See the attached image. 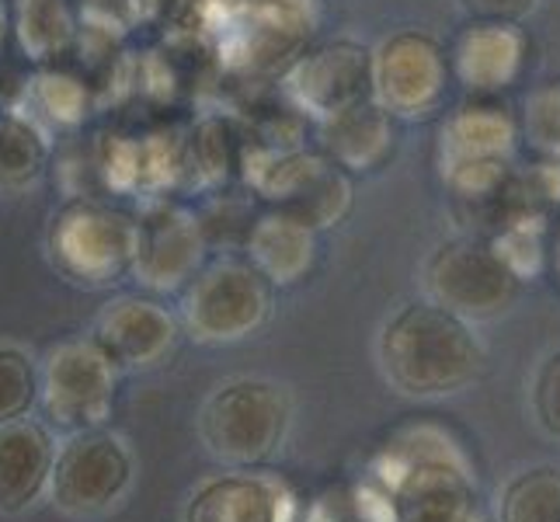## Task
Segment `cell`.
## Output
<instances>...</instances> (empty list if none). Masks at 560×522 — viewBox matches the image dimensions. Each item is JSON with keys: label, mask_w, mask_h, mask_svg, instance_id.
<instances>
[{"label": "cell", "mask_w": 560, "mask_h": 522, "mask_svg": "<svg viewBox=\"0 0 560 522\" xmlns=\"http://www.w3.org/2000/svg\"><path fill=\"white\" fill-rule=\"evenodd\" d=\"M365 480L390 501L394 522H477V477L467 450L442 425L397 429L373 453Z\"/></svg>", "instance_id": "1"}, {"label": "cell", "mask_w": 560, "mask_h": 522, "mask_svg": "<svg viewBox=\"0 0 560 522\" xmlns=\"http://www.w3.org/2000/svg\"><path fill=\"white\" fill-rule=\"evenodd\" d=\"M276 286L244 255H217L182 289V332L199 345H237L272 321Z\"/></svg>", "instance_id": "7"}, {"label": "cell", "mask_w": 560, "mask_h": 522, "mask_svg": "<svg viewBox=\"0 0 560 522\" xmlns=\"http://www.w3.org/2000/svg\"><path fill=\"white\" fill-rule=\"evenodd\" d=\"M529 38L518 22H474L456 35L450 49V73L459 88H467L474 98H491V94L512 88L526 70Z\"/></svg>", "instance_id": "17"}, {"label": "cell", "mask_w": 560, "mask_h": 522, "mask_svg": "<svg viewBox=\"0 0 560 522\" xmlns=\"http://www.w3.org/2000/svg\"><path fill=\"white\" fill-rule=\"evenodd\" d=\"M501 522H560V471L533 467L515 474L498 501Z\"/></svg>", "instance_id": "26"}, {"label": "cell", "mask_w": 560, "mask_h": 522, "mask_svg": "<svg viewBox=\"0 0 560 522\" xmlns=\"http://www.w3.org/2000/svg\"><path fill=\"white\" fill-rule=\"evenodd\" d=\"M137 217V251H132V272L143 293L175 297L188 286L209 258L199 212L175 196L143 199Z\"/></svg>", "instance_id": "13"}, {"label": "cell", "mask_w": 560, "mask_h": 522, "mask_svg": "<svg viewBox=\"0 0 560 522\" xmlns=\"http://www.w3.org/2000/svg\"><path fill=\"white\" fill-rule=\"evenodd\" d=\"M182 147H185V182L196 185L199 192H209L226 185L230 171L241 164L244 140L234 132L230 119L209 115V119H199L185 132Z\"/></svg>", "instance_id": "24"}, {"label": "cell", "mask_w": 560, "mask_h": 522, "mask_svg": "<svg viewBox=\"0 0 560 522\" xmlns=\"http://www.w3.org/2000/svg\"><path fill=\"white\" fill-rule=\"evenodd\" d=\"M491 251L498 262L509 268L518 282H533L544 276L547 255H550V212L544 209H498V217L491 220L488 234Z\"/></svg>", "instance_id": "22"}, {"label": "cell", "mask_w": 560, "mask_h": 522, "mask_svg": "<svg viewBox=\"0 0 560 522\" xmlns=\"http://www.w3.org/2000/svg\"><path fill=\"white\" fill-rule=\"evenodd\" d=\"M450 53L432 32L397 28L373 46L370 98L397 123H421L446 102Z\"/></svg>", "instance_id": "11"}, {"label": "cell", "mask_w": 560, "mask_h": 522, "mask_svg": "<svg viewBox=\"0 0 560 522\" xmlns=\"http://www.w3.org/2000/svg\"><path fill=\"white\" fill-rule=\"evenodd\" d=\"M282 98L306 123H327L373 94V46L359 38H324L279 73Z\"/></svg>", "instance_id": "12"}, {"label": "cell", "mask_w": 560, "mask_h": 522, "mask_svg": "<svg viewBox=\"0 0 560 522\" xmlns=\"http://www.w3.org/2000/svg\"><path fill=\"white\" fill-rule=\"evenodd\" d=\"M56 439L46 421L0 425V515H25L46 501Z\"/></svg>", "instance_id": "18"}, {"label": "cell", "mask_w": 560, "mask_h": 522, "mask_svg": "<svg viewBox=\"0 0 560 522\" xmlns=\"http://www.w3.org/2000/svg\"><path fill=\"white\" fill-rule=\"evenodd\" d=\"M241 251L276 289H289L314 272L320 234L303 220L289 217V212L261 209L250 220Z\"/></svg>", "instance_id": "19"}, {"label": "cell", "mask_w": 560, "mask_h": 522, "mask_svg": "<svg viewBox=\"0 0 560 522\" xmlns=\"http://www.w3.org/2000/svg\"><path fill=\"white\" fill-rule=\"evenodd\" d=\"M91 338L119 373H147L178 348L182 321L153 293L112 297L91 324Z\"/></svg>", "instance_id": "15"}, {"label": "cell", "mask_w": 560, "mask_h": 522, "mask_svg": "<svg viewBox=\"0 0 560 522\" xmlns=\"http://www.w3.org/2000/svg\"><path fill=\"white\" fill-rule=\"evenodd\" d=\"M241 178L265 209H279L320 230L338 227L352 209V174L331 164L320 150L279 140H244Z\"/></svg>", "instance_id": "4"}, {"label": "cell", "mask_w": 560, "mask_h": 522, "mask_svg": "<svg viewBox=\"0 0 560 522\" xmlns=\"http://www.w3.org/2000/svg\"><path fill=\"white\" fill-rule=\"evenodd\" d=\"M518 137L536 158H560V84H544L526 94Z\"/></svg>", "instance_id": "29"}, {"label": "cell", "mask_w": 560, "mask_h": 522, "mask_svg": "<svg viewBox=\"0 0 560 522\" xmlns=\"http://www.w3.org/2000/svg\"><path fill=\"white\" fill-rule=\"evenodd\" d=\"M38 411V359L18 341H0V425Z\"/></svg>", "instance_id": "27"}, {"label": "cell", "mask_w": 560, "mask_h": 522, "mask_svg": "<svg viewBox=\"0 0 560 522\" xmlns=\"http://www.w3.org/2000/svg\"><path fill=\"white\" fill-rule=\"evenodd\" d=\"M544 0H463L470 18H488V22H523Z\"/></svg>", "instance_id": "31"}, {"label": "cell", "mask_w": 560, "mask_h": 522, "mask_svg": "<svg viewBox=\"0 0 560 522\" xmlns=\"http://www.w3.org/2000/svg\"><path fill=\"white\" fill-rule=\"evenodd\" d=\"M533 415L539 429L560 439V348L539 362L533 376Z\"/></svg>", "instance_id": "30"}, {"label": "cell", "mask_w": 560, "mask_h": 522, "mask_svg": "<svg viewBox=\"0 0 560 522\" xmlns=\"http://www.w3.org/2000/svg\"><path fill=\"white\" fill-rule=\"evenodd\" d=\"M46 262L77 289H108L129 279L137 217L102 196H70L46 227Z\"/></svg>", "instance_id": "5"}, {"label": "cell", "mask_w": 560, "mask_h": 522, "mask_svg": "<svg viewBox=\"0 0 560 522\" xmlns=\"http://www.w3.org/2000/svg\"><path fill=\"white\" fill-rule=\"evenodd\" d=\"M518 119L491 98H474L439 129V178L456 202L467 234H480L518 158Z\"/></svg>", "instance_id": "3"}, {"label": "cell", "mask_w": 560, "mask_h": 522, "mask_svg": "<svg viewBox=\"0 0 560 522\" xmlns=\"http://www.w3.org/2000/svg\"><path fill=\"white\" fill-rule=\"evenodd\" d=\"M547 262L553 265V272H557V279H560V223L550 230V255H547Z\"/></svg>", "instance_id": "32"}, {"label": "cell", "mask_w": 560, "mask_h": 522, "mask_svg": "<svg viewBox=\"0 0 560 522\" xmlns=\"http://www.w3.org/2000/svg\"><path fill=\"white\" fill-rule=\"evenodd\" d=\"M52 164V132L22 105H0V192L32 188Z\"/></svg>", "instance_id": "23"}, {"label": "cell", "mask_w": 560, "mask_h": 522, "mask_svg": "<svg viewBox=\"0 0 560 522\" xmlns=\"http://www.w3.org/2000/svg\"><path fill=\"white\" fill-rule=\"evenodd\" d=\"M8 38H11V14H8V4H4V0H0V53H4Z\"/></svg>", "instance_id": "33"}, {"label": "cell", "mask_w": 560, "mask_h": 522, "mask_svg": "<svg viewBox=\"0 0 560 522\" xmlns=\"http://www.w3.org/2000/svg\"><path fill=\"white\" fill-rule=\"evenodd\" d=\"M306 522H394V512L390 501L362 477L352 488L324 491L306 512Z\"/></svg>", "instance_id": "28"}, {"label": "cell", "mask_w": 560, "mask_h": 522, "mask_svg": "<svg viewBox=\"0 0 560 522\" xmlns=\"http://www.w3.org/2000/svg\"><path fill=\"white\" fill-rule=\"evenodd\" d=\"M477 522H480V519H477Z\"/></svg>", "instance_id": "34"}, {"label": "cell", "mask_w": 560, "mask_h": 522, "mask_svg": "<svg viewBox=\"0 0 560 522\" xmlns=\"http://www.w3.org/2000/svg\"><path fill=\"white\" fill-rule=\"evenodd\" d=\"M383 380L404 397L432 401L467 391L488 366L485 341L474 324L432 300L404 303L376 335Z\"/></svg>", "instance_id": "2"}, {"label": "cell", "mask_w": 560, "mask_h": 522, "mask_svg": "<svg viewBox=\"0 0 560 522\" xmlns=\"http://www.w3.org/2000/svg\"><path fill=\"white\" fill-rule=\"evenodd\" d=\"M137 485V456L112 429L73 432L56 442L49 474V506L70 519H102L115 512Z\"/></svg>", "instance_id": "8"}, {"label": "cell", "mask_w": 560, "mask_h": 522, "mask_svg": "<svg viewBox=\"0 0 560 522\" xmlns=\"http://www.w3.org/2000/svg\"><path fill=\"white\" fill-rule=\"evenodd\" d=\"M119 376L91 335L67 338L38 359V411L63 436L102 429L115 411Z\"/></svg>", "instance_id": "9"}, {"label": "cell", "mask_w": 560, "mask_h": 522, "mask_svg": "<svg viewBox=\"0 0 560 522\" xmlns=\"http://www.w3.org/2000/svg\"><path fill=\"white\" fill-rule=\"evenodd\" d=\"M182 522H296V495L279 477L230 467L191 488Z\"/></svg>", "instance_id": "16"}, {"label": "cell", "mask_w": 560, "mask_h": 522, "mask_svg": "<svg viewBox=\"0 0 560 522\" xmlns=\"http://www.w3.org/2000/svg\"><path fill=\"white\" fill-rule=\"evenodd\" d=\"M320 28L317 0H241L237 14L220 35V53L230 67L247 73H282Z\"/></svg>", "instance_id": "14"}, {"label": "cell", "mask_w": 560, "mask_h": 522, "mask_svg": "<svg viewBox=\"0 0 560 522\" xmlns=\"http://www.w3.org/2000/svg\"><path fill=\"white\" fill-rule=\"evenodd\" d=\"M91 105H94L91 88L81 81V77H73L67 70L38 67L32 73V81H25L22 108H28L49 132L81 129L88 123V115H91Z\"/></svg>", "instance_id": "25"}, {"label": "cell", "mask_w": 560, "mask_h": 522, "mask_svg": "<svg viewBox=\"0 0 560 522\" xmlns=\"http://www.w3.org/2000/svg\"><path fill=\"white\" fill-rule=\"evenodd\" d=\"M518 286L523 282L498 262L488 237L467 234V230L435 244L421 265L424 300L446 306L450 314L470 324L505 314L518 297Z\"/></svg>", "instance_id": "10"}, {"label": "cell", "mask_w": 560, "mask_h": 522, "mask_svg": "<svg viewBox=\"0 0 560 522\" xmlns=\"http://www.w3.org/2000/svg\"><path fill=\"white\" fill-rule=\"evenodd\" d=\"M317 150L345 174H373L397 150V119L373 98L317 123Z\"/></svg>", "instance_id": "20"}, {"label": "cell", "mask_w": 560, "mask_h": 522, "mask_svg": "<svg viewBox=\"0 0 560 522\" xmlns=\"http://www.w3.org/2000/svg\"><path fill=\"white\" fill-rule=\"evenodd\" d=\"M8 14L18 53L35 67H52L81 35V18L70 0H11Z\"/></svg>", "instance_id": "21"}, {"label": "cell", "mask_w": 560, "mask_h": 522, "mask_svg": "<svg viewBox=\"0 0 560 522\" xmlns=\"http://www.w3.org/2000/svg\"><path fill=\"white\" fill-rule=\"evenodd\" d=\"M293 425V394L272 376L223 380L202 401L199 439L223 467H258L272 456Z\"/></svg>", "instance_id": "6"}]
</instances>
